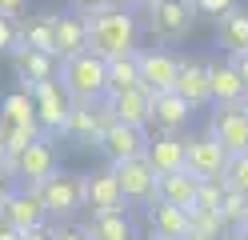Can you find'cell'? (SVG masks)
Returning <instances> with one entry per match:
<instances>
[{
  "mask_svg": "<svg viewBox=\"0 0 248 240\" xmlns=\"http://www.w3.org/2000/svg\"><path fill=\"white\" fill-rule=\"evenodd\" d=\"M136 36H140V24H136L128 4H112V8L88 16V48L104 60L136 52Z\"/></svg>",
  "mask_w": 248,
  "mask_h": 240,
  "instance_id": "obj_1",
  "label": "cell"
},
{
  "mask_svg": "<svg viewBox=\"0 0 248 240\" xmlns=\"http://www.w3.org/2000/svg\"><path fill=\"white\" fill-rule=\"evenodd\" d=\"M56 80L64 84L72 100H104L108 96V60L96 56L92 48H84V52L60 60Z\"/></svg>",
  "mask_w": 248,
  "mask_h": 240,
  "instance_id": "obj_2",
  "label": "cell"
},
{
  "mask_svg": "<svg viewBox=\"0 0 248 240\" xmlns=\"http://www.w3.org/2000/svg\"><path fill=\"white\" fill-rule=\"evenodd\" d=\"M144 16H148V32L152 40L160 44H180L188 40V32L196 24V4L192 0H152V4H144Z\"/></svg>",
  "mask_w": 248,
  "mask_h": 240,
  "instance_id": "obj_3",
  "label": "cell"
},
{
  "mask_svg": "<svg viewBox=\"0 0 248 240\" xmlns=\"http://www.w3.org/2000/svg\"><path fill=\"white\" fill-rule=\"evenodd\" d=\"M36 188H40V200L48 208V216H56V220H68L84 208V176L80 172H60L56 168Z\"/></svg>",
  "mask_w": 248,
  "mask_h": 240,
  "instance_id": "obj_4",
  "label": "cell"
},
{
  "mask_svg": "<svg viewBox=\"0 0 248 240\" xmlns=\"http://www.w3.org/2000/svg\"><path fill=\"white\" fill-rule=\"evenodd\" d=\"M112 124V108H108V100H72L68 108V120H64V136L72 144H80V148H96L104 128Z\"/></svg>",
  "mask_w": 248,
  "mask_h": 240,
  "instance_id": "obj_5",
  "label": "cell"
},
{
  "mask_svg": "<svg viewBox=\"0 0 248 240\" xmlns=\"http://www.w3.org/2000/svg\"><path fill=\"white\" fill-rule=\"evenodd\" d=\"M32 108H36V120H40V132L44 136H64V120H68V108H72V96L64 92V84L52 76V80H36L32 88Z\"/></svg>",
  "mask_w": 248,
  "mask_h": 240,
  "instance_id": "obj_6",
  "label": "cell"
},
{
  "mask_svg": "<svg viewBox=\"0 0 248 240\" xmlns=\"http://www.w3.org/2000/svg\"><path fill=\"white\" fill-rule=\"evenodd\" d=\"M8 172L12 176H20L24 184H40L44 176H52L56 172V152H52V140L48 136H36V140H28L20 152H12L8 156Z\"/></svg>",
  "mask_w": 248,
  "mask_h": 240,
  "instance_id": "obj_7",
  "label": "cell"
},
{
  "mask_svg": "<svg viewBox=\"0 0 248 240\" xmlns=\"http://www.w3.org/2000/svg\"><path fill=\"white\" fill-rule=\"evenodd\" d=\"M120 180V192H124V204H148L156 200V168L148 164L144 156H128V160H116L108 164Z\"/></svg>",
  "mask_w": 248,
  "mask_h": 240,
  "instance_id": "obj_8",
  "label": "cell"
},
{
  "mask_svg": "<svg viewBox=\"0 0 248 240\" xmlns=\"http://www.w3.org/2000/svg\"><path fill=\"white\" fill-rule=\"evenodd\" d=\"M0 220H8L16 232H28V228H40L48 224V208L40 200V188L24 184V188H12L4 204H0Z\"/></svg>",
  "mask_w": 248,
  "mask_h": 240,
  "instance_id": "obj_9",
  "label": "cell"
},
{
  "mask_svg": "<svg viewBox=\"0 0 248 240\" xmlns=\"http://www.w3.org/2000/svg\"><path fill=\"white\" fill-rule=\"evenodd\" d=\"M208 136H216V140H220L228 156L248 152V108H244V100L216 104L212 124H208Z\"/></svg>",
  "mask_w": 248,
  "mask_h": 240,
  "instance_id": "obj_10",
  "label": "cell"
},
{
  "mask_svg": "<svg viewBox=\"0 0 248 240\" xmlns=\"http://www.w3.org/2000/svg\"><path fill=\"white\" fill-rule=\"evenodd\" d=\"M96 148L104 152L108 164L128 160V156H144V148H148V132H144V128H136V124H124V120L112 116V124L104 128V136H100Z\"/></svg>",
  "mask_w": 248,
  "mask_h": 240,
  "instance_id": "obj_11",
  "label": "cell"
},
{
  "mask_svg": "<svg viewBox=\"0 0 248 240\" xmlns=\"http://www.w3.org/2000/svg\"><path fill=\"white\" fill-rule=\"evenodd\" d=\"M224 164H228V152L216 136H196L188 140L184 148V168H188L196 180H212V176H224Z\"/></svg>",
  "mask_w": 248,
  "mask_h": 240,
  "instance_id": "obj_12",
  "label": "cell"
},
{
  "mask_svg": "<svg viewBox=\"0 0 248 240\" xmlns=\"http://www.w3.org/2000/svg\"><path fill=\"white\" fill-rule=\"evenodd\" d=\"M104 100H108V108H112L116 120L136 124V128H148V120H152V88L148 84H132L124 92H108Z\"/></svg>",
  "mask_w": 248,
  "mask_h": 240,
  "instance_id": "obj_13",
  "label": "cell"
},
{
  "mask_svg": "<svg viewBox=\"0 0 248 240\" xmlns=\"http://www.w3.org/2000/svg\"><path fill=\"white\" fill-rule=\"evenodd\" d=\"M84 208L88 212H116L124 208V192L112 168L104 172H84Z\"/></svg>",
  "mask_w": 248,
  "mask_h": 240,
  "instance_id": "obj_14",
  "label": "cell"
},
{
  "mask_svg": "<svg viewBox=\"0 0 248 240\" xmlns=\"http://www.w3.org/2000/svg\"><path fill=\"white\" fill-rule=\"evenodd\" d=\"M192 112H196V108L184 100L176 88H168V92H152V120H148V124H156L160 132H180V128H188Z\"/></svg>",
  "mask_w": 248,
  "mask_h": 240,
  "instance_id": "obj_15",
  "label": "cell"
},
{
  "mask_svg": "<svg viewBox=\"0 0 248 240\" xmlns=\"http://www.w3.org/2000/svg\"><path fill=\"white\" fill-rule=\"evenodd\" d=\"M52 24H56V52H60V60L88 48V16L84 12H76V8L52 12Z\"/></svg>",
  "mask_w": 248,
  "mask_h": 240,
  "instance_id": "obj_16",
  "label": "cell"
},
{
  "mask_svg": "<svg viewBox=\"0 0 248 240\" xmlns=\"http://www.w3.org/2000/svg\"><path fill=\"white\" fill-rule=\"evenodd\" d=\"M12 64H16V76H20L24 88H32L36 80H52L60 72V56L40 52V48H32V44H20L16 52H12Z\"/></svg>",
  "mask_w": 248,
  "mask_h": 240,
  "instance_id": "obj_17",
  "label": "cell"
},
{
  "mask_svg": "<svg viewBox=\"0 0 248 240\" xmlns=\"http://www.w3.org/2000/svg\"><path fill=\"white\" fill-rule=\"evenodd\" d=\"M136 64H140V84H148L152 92L176 88L180 60H176L172 52H136Z\"/></svg>",
  "mask_w": 248,
  "mask_h": 240,
  "instance_id": "obj_18",
  "label": "cell"
},
{
  "mask_svg": "<svg viewBox=\"0 0 248 240\" xmlns=\"http://www.w3.org/2000/svg\"><path fill=\"white\" fill-rule=\"evenodd\" d=\"M148 224H152V236L160 240H184L188 236V208L168 200H148Z\"/></svg>",
  "mask_w": 248,
  "mask_h": 240,
  "instance_id": "obj_19",
  "label": "cell"
},
{
  "mask_svg": "<svg viewBox=\"0 0 248 240\" xmlns=\"http://www.w3.org/2000/svg\"><path fill=\"white\" fill-rule=\"evenodd\" d=\"M208 92H212V104H232L248 96V84L232 60H224V64L216 60V64H208Z\"/></svg>",
  "mask_w": 248,
  "mask_h": 240,
  "instance_id": "obj_20",
  "label": "cell"
},
{
  "mask_svg": "<svg viewBox=\"0 0 248 240\" xmlns=\"http://www.w3.org/2000/svg\"><path fill=\"white\" fill-rule=\"evenodd\" d=\"M184 148H188V140L180 132H160L156 140H148L144 160L156 168V176L160 172H176V168H184Z\"/></svg>",
  "mask_w": 248,
  "mask_h": 240,
  "instance_id": "obj_21",
  "label": "cell"
},
{
  "mask_svg": "<svg viewBox=\"0 0 248 240\" xmlns=\"http://www.w3.org/2000/svg\"><path fill=\"white\" fill-rule=\"evenodd\" d=\"M176 92H180L192 108L212 104V92H208V64H200V60H180V72H176Z\"/></svg>",
  "mask_w": 248,
  "mask_h": 240,
  "instance_id": "obj_22",
  "label": "cell"
},
{
  "mask_svg": "<svg viewBox=\"0 0 248 240\" xmlns=\"http://www.w3.org/2000/svg\"><path fill=\"white\" fill-rule=\"evenodd\" d=\"M216 40H220V48L228 56L236 52H248V12L244 8H224L220 16H216Z\"/></svg>",
  "mask_w": 248,
  "mask_h": 240,
  "instance_id": "obj_23",
  "label": "cell"
},
{
  "mask_svg": "<svg viewBox=\"0 0 248 240\" xmlns=\"http://www.w3.org/2000/svg\"><path fill=\"white\" fill-rule=\"evenodd\" d=\"M196 176L188 168H176V172H160L156 176V200L168 204H180V208H192L196 204Z\"/></svg>",
  "mask_w": 248,
  "mask_h": 240,
  "instance_id": "obj_24",
  "label": "cell"
},
{
  "mask_svg": "<svg viewBox=\"0 0 248 240\" xmlns=\"http://www.w3.org/2000/svg\"><path fill=\"white\" fill-rule=\"evenodd\" d=\"M84 232L92 240H136L132 236V220L124 216V208H116V212H92Z\"/></svg>",
  "mask_w": 248,
  "mask_h": 240,
  "instance_id": "obj_25",
  "label": "cell"
},
{
  "mask_svg": "<svg viewBox=\"0 0 248 240\" xmlns=\"http://www.w3.org/2000/svg\"><path fill=\"white\" fill-rule=\"evenodd\" d=\"M0 120H8V124H24V128H40L28 88H24V92H8L4 100H0Z\"/></svg>",
  "mask_w": 248,
  "mask_h": 240,
  "instance_id": "obj_26",
  "label": "cell"
},
{
  "mask_svg": "<svg viewBox=\"0 0 248 240\" xmlns=\"http://www.w3.org/2000/svg\"><path fill=\"white\" fill-rule=\"evenodd\" d=\"M188 236H196V240H224L228 224L220 220V212H212V208H188Z\"/></svg>",
  "mask_w": 248,
  "mask_h": 240,
  "instance_id": "obj_27",
  "label": "cell"
},
{
  "mask_svg": "<svg viewBox=\"0 0 248 240\" xmlns=\"http://www.w3.org/2000/svg\"><path fill=\"white\" fill-rule=\"evenodd\" d=\"M140 84V64H136V52H124L108 60V92H124Z\"/></svg>",
  "mask_w": 248,
  "mask_h": 240,
  "instance_id": "obj_28",
  "label": "cell"
},
{
  "mask_svg": "<svg viewBox=\"0 0 248 240\" xmlns=\"http://www.w3.org/2000/svg\"><path fill=\"white\" fill-rule=\"evenodd\" d=\"M220 220L228 224V232L232 228H248V192H236V188H228L224 184V200H220Z\"/></svg>",
  "mask_w": 248,
  "mask_h": 240,
  "instance_id": "obj_29",
  "label": "cell"
},
{
  "mask_svg": "<svg viewBox=\"0 0 248 240\" xmlns=\"http://www.w3.org/2000/svg\"><path fill=\"white\" fill-rule=\"evenodd\" d=\"M24 44L40 48V52L60 56V52H56V24H52V12L40 16V20H32V24H24Z\"/></svg>",
  "mask_w": 248,
  "mask_h": 240,
  "instance_id": "obj_30",
  "label": "cell"
},
{
  "mask_svg": "<svg viewBox=\"0 0 248 240\" xmlns=\"http://www.w3.org/2000/svg\"><path fill=\"white\" fill-rule=\"evenodd\" d=\"M36 136H44L40 128H24V124H8V120H0V140H4V148H8V156L12 152H20L28 140H36Z\"/></svg>",
  "mask_w": 248,
  "mask_h": 240,
  "instance_id": "obj_31",
  "label": "cell"
},
{
  "mask_svg": "<svg viewBox=\"0 0 248 240\" xmlns=\"http://www.w3.org/2000/svg\"><path fill=\"white\" fill-rule=\"evenodd\" d=\"M24 44V24H16V16L0 12V56H12Z\"/></svg>",
  "mask_w": 248,
  "mask_h": 240,
  "instance_id": "obj_32",
  "label": "cell"
},
{
  "mask_svg": "<svg viewBox=\"0 0 248 240\" xmlns=\"http://www.w3.org/2000/svg\"><path fill=\"white\" fill-rule=\"evenodd\" d=\"M220 180L228 188H236V192H248V152H236V156H228V164H224V176Z\"/></svg>",
  "mask_w": 248,
  "mask_h": 240,
  "instance_id": "obj_33",
  "label": "cell"
},
{
  "mask_svg": "<svg viewBox=\"0 0 248 240\" xmlns=\"http://www.w3.org/2000/svg\"><path fill=\"white\" fill-rule=\"evenodd\" d=\"M220 200H224V180L220 176H212V180H200L196 184V204L192 208H220Z\"/></svg>",
  "mask_w": 248,
  "mask_h": 240,
  "instance_id": "obj_34",
  "label": "cell"
},
{
  "mask_svg": "<svg viewBox=\"0 0 248 240\" xmlns=\"http://www.w3.org/2000/svg\"><path fill=\"white\" fill-rule=\"evenodd\" d=\"M68 4H72L76 12H84V16H92V12H104V8H112V4H120V0H68Z\"/></svg>",
  "mask_w": 248,
  "mask_h": 240,
  "instance_id": "obj_35",
  "label": "cell"
},
{
  "mask_svg": "<svg viewBox=\"0 0 248 240\" xmlns=\"http://www.w3.org/2000/svg\"><path fill=\"white\" fill-rule=\"evenodd\" d=\"M196 4V12H204V16H220L224 8H232L236 0H192Z\"/></svg>",
  "mask_w": 248,
  "mask_h": 240,
  "instance_id": "obj_36",
  "label": "cell"
},
{
  "mask_svg": "<svg viewBox=\"0 0 248 240\" xmlns=\"http://www.w3.org/2000/svg\"><path fill=\"white\" fill-rule=\"evenodd\" d=\"M52 240H92V236H88L84 228H72V224H68V228H56Z\"/></svg>",
  "mask_w": 248,
  "mask_h": 240,
  "instance_id": "obj_37",
  "label": "cell"
},
{
  "mask_svg": "<svg viewBox=\"0 0 248 240\" xmlns=\"http://www.w3.org/2000/svg\"><path fill=\"white\" fill-rule=\"evenodd\" d=\"M20 240H52V228H28V232H20Z\"/></svg>",
  "mask_w": 248,
  "mask_h": 240,
  "instance_id": "obj_38",
  "label": "cell"
},
{
  "mask_svg": "<svg viewBox=\"0 0 248 240\" xmlns=\"http://www.w3.org/2000/svg\"><path fill=\"white\" fill-rule=\"evenodd\" d=\"M0 12H8V16H20V12H24V0H0Z\"/></svg>",
  "mask_w": 248,
  "mask_h": 240,
  "instance_id": "obj_39",
  "label": "cell"
},
{
  "mask_svg": "<svg viewBox=\"0 0 248 240\" xmlns=\"http://www.w3.org/2000/svg\"><path fill=\"white\" fill-rule=\"evenodd\" d=\"M232 64H236V72L244 76V84H248V52H236V56H232Z\"/></svg>",
  "mask_w": 248,
  "mask_h": 240,
  "instance_id": "obj_40",
  "label": "cell"
},
{
  "mask_svg": "<svg viewBox=\"0 0 248 240\" xmlns=\"http://www.w3.org/2000/svg\"><path fill=\"white\" fill-rule=\"evenodd\" d=\"M0 240H20V232H16V228H12V224H8V220H0Z\"/></svg>",
  "mask_w": 248,
  "mask_h": 240,
  "instance_id": "obj_41",
  "label": "cell"
},
{
  "mask_svg": "<svg viewBox=\"0 0 248 240\" xmlns=\"http://www.w3.org/2000/svg\"><path fill=\"white\" fill-rule=\"evenodd\" d=\"M8 192H12V188H8V172L0 168V204H4V196H8Z\"/></svg>",
  "mask_w": 248,
  "mask_h": 240,
  "instance_id": "obj_42",
  "label": "cell"
},
{
  "mask_svg": "<svg viewBox=\"0 0 248 240\" xmlns=\"http://www.w3.org/2000/svg\"><path fill=\"white\" fill-rule=\"evenodd\" d=\"M224 240H248V228H232V232H228Z\"/></svg>",
  "mask_w": 248,
  "mask_h": 240,
  "instance_id": "obj_43",
  "label": "cell"
},
{
  "mask_svg": "<svg viewBox=\"0 0 248 240\" xmlns=\"http://www.w3.org/2000/svg\"><path fill=\"white\" fill-rule=\"evenodd\" d=\"M0 168L8 172V148H4V140H0Z\"/></svg>",
  "mask_w": 248,
  "mask_h": 240,
  "instance_id": "obj_44",
  "label": "cell"
},
{
  "mask_svg": "<svg viewBox=\"0 0 248 240\" xmlns=\"http://www.w3.org/2000/svg\"><path fill=\"white\" fill-rule=\"evenodd\" d=\"M120 4H128V8H144V4H152V0H120Z\"/></svg>",
  "mask_w": 248,
  "mask_h": 240,
  "instance_id": "obj_45",
  "label": "cell"
},
{
  "mask_svg": "<svg viewBox=\"0 0 248 240\" xmlns=\"http://www.w3.org/2000/svg\"><path fill=\"white\" fill-rule=\"evenodd\" d=\"M148 240H160V236H148Z\"/></svg>",
  "mask_w": 248,
  "mask_h": 240,
  "instance_id": "obj_46",
  "label": "cell"
},
{
  "mask_svg": "<svg viewBox=\"0 0 248 240\" xmlns=\"http://www.w3.org/2000/svg\"><path fill=\"white\" fill-rule=\"evenodd\" d=\"M244 108H248V96H244Z\"/></svg>",
  "mask_w": 248,
  "mask_h": 240,
  "instance_id": "obj_47",
  "label": "cell"
},
{
  "mask_svg": "<svg viewBox=\"0 0 248 240\" xmlns=\"http://www.w3.org/2000/svg\"><path fill=\"white\" fill-rule=\"evenodd\" d=\"M184 240H196V236H184Z\"/></svg>",
  "mask_w": 248,
  "mask_h": 240,
  "instance_id": "obj_48",
  "label": "cell"
}]
</instances>
